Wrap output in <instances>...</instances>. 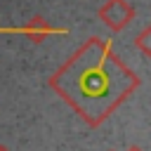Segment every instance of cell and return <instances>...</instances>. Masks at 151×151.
<instances>
[{
    "instance_id": "obj_1",
    "label": "cell",
    "mask_w": 151,
    "mask_h": 151,
    "mask_svg": "<svg viewBox=\"0 0 151 151\" xmlns=\"http://www.w3.org/2000/svg\"><path fill=\"white\" fill-rule=\"evenodd\" d=\"M50 87L87 125L99 127L139 87V76L116 57L106 40L87 38L80 50L54 71Z\"/></svg>"
},
{
    "instance_id": "obj_2",
    "label": "cell",
    "mask_w": 151,
    "mask_h": 151,
    "mask_svg": "<svg viewBox=\"0 0 151 151\" xmlns=\"http://www.w3.org/2000/svg\"><path fill=\"white\" fill-rule=\"evenodd\" d=\"M99 21L109 28V31H113V33H118V31H123L132 19H134V7H132V2H127V0H106L101 7H99Z\"/></svg>"
},
{
    "instance_id": "obj_3",
    "label": "cell",
    "mask_w": 151,
    "mask_h": 151,
    "mask_svg": "<svg viewBox=\"0 0 151 151\" xmlns=\"http://www.w3.org/2000/svg\"><path fill=\"white\" fill-rule=\"evenodd\" d=\"M21 33H24L31 42H42L47 35L54 33V28H52L50 21H45L42 17H33L31 21H26V24L21 26Z\"/></svg>"
},
{
    "instance_id": "obj_4",
    "label": "cell",
    "mask_w": 151,
    "mask_h": 151,
    "mask_svg": "<svg viewBox=\"0 0 151 151\" xmlns=\"http://www.w3.org/2000/svg\"><path fill=\"white\" fill-rule=\"evenodd\" d=\"M134 47L144 54V57H151V26H144L137 38H134Z\"/></svg>"
},
{
    "instance_id": "obj_5",
    "label": "cell",
    "mask_w": 151,
    "mask_h": 151,
    "mask_svg": "<svg viewBox=\"0 0 151 151\" xmlns=\"http://www.w3.org/2000/svg\"><path fill=\"white\" fill-rule=\"evenodd\" d=\"M127 151H144V149H142V146H130Z\"/></svg>"
},
{
    "instance_id": "obj_6",
    "label": "cell",
    "mask_w": 151,
    "mask_h": 151,
    "mask_svg": "<svg viewBox=\"0 0 151 151\" xmlns=\"http://www.w3.org/2000/svg\"><path fill=\"white\" fill-rule=\"evenodd\" d=\"M0 151H12V149H7V146H2V144H0Z\"/></svg>"
},
{
    "instance_id": "obj_7",
    "label": "cell",
    "mask_w": 151,
    "mask_h": 151,
    "mask_svg": "<svg viewBox=\"0 0 151 151\" xmlns=\"http://www.w3.org/2000/svg\"><path fill=\"white\" fill-rule=\"evenodd\" d=\"M109 151H113V149H109Z\"/></svg>"
}]
</instances>
